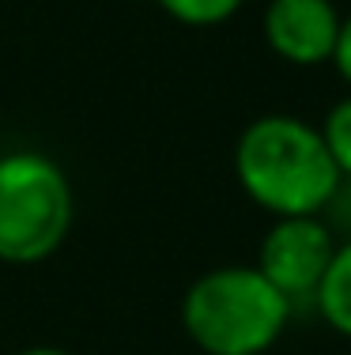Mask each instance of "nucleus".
<instances>
[{
  "mask_svg": "<svg viewBox=\"0 0 351 355\" xmlns=\"http://www.w3.org/2000/svg\"><path fill=\"white\" fill-rule=\"evenodd\" d=\"M234 178L272 219L321 216L340 182L317 125L298 114H261L234 140Z\"/></svg>",
  "mask_w": 351,
  "mask_h": 355,
  "instance_id": "1",
  "label": "nucleus"
},
{
  "mask_svg": "<svg viewBox=\"0 0 351 355\" xmlns=\"http://www.w3.org/2000/svg\"><path fill=\"white\" fill-rule=\"evenodd\" d=\"M291 314L295 306L253 265L208 268L181 295V329L204 355H264Z\"/></svg>",
  "mask_w": 351,
  "mask_h": 355,
  "instance_id": "2",
  "label": "nucleus"
},
{
  "mask_svg": "<svg viewBox=\"0 0 351 355\" xmlns=\"http://www.w3.org/2000/svg\"><path fill=\"white\" fill-rule=\"evenodd\" d=\"M76 193L53 155L38 148L0 151V261L42 265L64 246Z\"/></svg>",
  "mask_w": 351,
  "mask_h": 355,
  "instance_id": "3",
  "label": "nucleus"
},
{
  "mask_svg": "<svg viewBox=\"0 0 351 355\" xmlns=\"http://www.w3.org/2000/svg\"><path fill=\"white\" fill-rule=\"evenodd\" d=\"M336 234L321 216H283L261 234L253 268L291 306L314 302L321 276L336 253Z\"/></svg>",
  "mask_w": 351,
  "mask_h": 355,
  "instance_id": "4",
  "label": "nucleus"
},
{
  "mask_svg": "<svg viewBox=\"0 0 351 355\" xmlns=\"http://www.w3.org/2000/svg\"><path fill=\"white\" fill-rule=\"evenodd\" d=\"M340 12L332 0H269L261 19L264 46L291 69H321L340 38Z\"/></svg>",
  "mask_w": 351,
  "mask_h": 355,
  "instance_id": "5",
  "label": "nucleus"
},
{
  "mask_svg": "<svg viewBox=\"0 0 351 355\" xmlns=\"http://www.w3.org/2000/svg\"><path fill=\"white\" fill-rule=\"evenodd\" d=\"M310 306L336 336L351 340V239L336 242V253H332L329 268H325L321 287H317Z\"/></svg>",
  "mask_w": 351,
  "mask_h": 355,
  "instance_id": "6",
  "label": "nucleus"
},
{
  "mask_svg": "<svg viewBox=\"0 0 351 355\" xmlns=\"http://www.w3.org/2000/svg\"><path fill=\"white\" fill-rule=\"evenodd\" d=\"M317 132H321V144L329 151V159L336 163L340 178H351V91L325 110Z\"/></svg>",
  "mask_w": 351,
  "mask_h": 355,
  "instance_id": "7",
  "label": "nucleus"
},
{
  "mask_svg": "<svg viewBox=\"0 0 351 355\" xmlns=\"http://www.w3.org/2000/svg\"><path fill=\"white\" fill-rule=\"evenodd\" d=\"M155 4L163 8L174 23H181V27L204 31V27H219V23L234 19L246 0H155Z\"/></svg>",
  "mask_w": 351,
  "mask_h": 355,
  "instance_id": "8",
  "label": "nucleus"
},
{
  "mask_svg": "<svg viewBox=\"0 0 351 355\" xmlns=\"http://www.w3.org/2000/svg\"><path fill=\"white\" fill-rule=\"evenodd\" d=\"M321 219L332 227L336 239H351V178H340L336 189H332L329 205H325Z\"/></svg>",
  "mask_w": 351,
  "mask_h": 355,
  "instance_id": "9",
  "label": "nucleus"
},
{
  "mask_svg": "<svg viewBox=\"0 0 351 355\" xmlns=\"http://www.w3.org/2000/svg\"><path fill=\"white\" fill-rule=\"evenodd\" d=\"M332 69H336V76L351 87V12L340 19V38H336V49H332Z\"/></svg>",
  "mask_w": 351,
  "mask_h": 355,
  "instance_id": "10",
  "label": "nucleus"
},
{
  "mask_svg": "<svg viewBox=\"0 0 351 355\" xmlns=\"http://www.w3.org/2000/svg\"><path fill=\"white\" fill-rule=\"evenodd\" d=\"M19 355H72V352H64V348H49V344H38V348H23Z\"/></svg>",
  "mask_w": 351,
  "mask_h": 355,
  "instance_id": "11",
  "label": "nucleus"
}]
</instances>
